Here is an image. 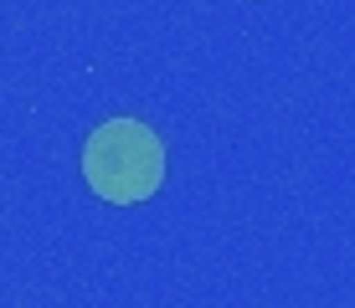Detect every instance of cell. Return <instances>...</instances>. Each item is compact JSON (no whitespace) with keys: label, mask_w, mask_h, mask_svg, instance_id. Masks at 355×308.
Wrapping results in <instances>:
<instances>
[{"label":"cell","mask_w":355,"mask_h":308,"mask_svg":"<svg viewBox=\"0 0 355 308\" xmlns=\"http://www.w3.org/2000/svg\"><path fill=\"white\" fill-rule=\"evenodd\" d=\"M83 175L114 206L150 201L165 180V150H160L150 123H134V118L98 123L88 150H83Z\"/></svg>","instance_id":"obj_1"}]
</instances>
